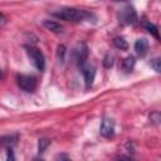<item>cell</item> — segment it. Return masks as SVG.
Returning a JSON list of instances; mask_svg holds the SVG:
<instances>
[{"label": "cell", "instance_id": "obj_1", "mask_svg": "<svg viewBox=\"0 0 161 161\" xmlns=\"http://www.w3.org/2000/svg\"><path fill=\"white\" fill-rule=\"evenodd\" d=\"M52 14L62 20L65 21H72V23H79L84 20H89L93 18V14L83 10V9H77V8H69V6H63L57 10H53Z\"/></svg>", "mask_w": 161, "mask_h": 161}, {"label": "cell", "instance_id": "obj_2", "mask_svg": "<svg viewBox=\"0 0 161 161\" xmlns=\"http://www.w3.org/2000/svg\"><path fill=\"white\" fill-rule=\"evenodd\" d=\"M25 49H26V54H28V57H29L31 64H33L38 70L43 72L44 68H45V58H44L43 53H42L38 48H35V47H33V45H25Z\"/></svg>", "mask_w": 161, "mask_h": 161}, {"label": "cell", "instance_id": "obj_3", "mask_svg": "<svg viewBox=\"0 0 161 161\" xmlns=\"http://www.w3.org/2000/svg\"><path fill=\"white\" fill-rule=\"evenodd\" d=\"M16 83L24 92H34L36 88V78L29 74L16 75Z\"/></svg>", "mask_w": 161, "mask_h": 161}, {"label": "cell", "instance_id": "obj_4", "mask_svg": "<svg viewBox=\"0 0 161 161\" xmlns=\"http://www.w3.org/2000/svg\"><path fill=\"white\" fill-rule=\"evenodd\" d=\"M119 23L123 25H133L137 21V14L136 10L132 6H126L121 10L119 15H118Z\"/></svg>", "mask_w": 161, "mask_h": 161}, {"label": "cell", "instance_id": "obj_5", "mask_svg": "<svg viewBox=\"0 0 161 161\" xmlns=\"http://www.w3.org/2000/svg\"><path fill=\"white\" fill-rule=\"evenodd\" d=\"M80 69H82V73H83V77H84V82H86V87L89 88L92 87L93 84V80H94V75H96V68L91 64H82L80 65Z\"/></svg>", "mask_w": 161, "mask_h": 161}, {"label": "cell", "instance_id": "obj_6", "mask_svg": "<svg viewBox=\"0 0 161 161\" xmlns=\"http://www.w3.org/2000/svg\"><path fill=\"white\" fill-rule=\"evenodd\" d=\"M99 133L103 137H111L114 133V122L111 118H103L101 127H99Z\"/></svg>", "mask_w": 161, "mask_h": 161}, {"label": "cell", "instance_id": "obj_7", "mask_svg": "<svg viewBox=\"0 0 161 161\" xmlns=\"http://www.w3.org/2000/svg\"><path fill=\"white\" fill-rule=\"evenodd\" d=\"M73 54H74V58H75V60H77V63L79 65L84 64L86 60H87V57H88V48H87V45L86 44H79L74 49Z\"/></svg>", "mask_w": 161, "mask_h": 161}, {"label": "cell", "instance_id": "obj_8", "mask_svg": "<svg viewBox=\"0 0 161 161\" xmlns=\"http://www.w3.org/2000/svg\"><path fill=\"white\" fill-rule=\"evenodd\" d=\"M135 50H136V53H137L138 55L143 57V55L147 53V50H148V42H147L145 38L137 39L136 43H135Z\"/></svg>", "mask_w": 161, "mask_h": 161}, {"label": "cell", "instance_id": "obj_9", "mask_svg": "<svg viewBox=\"0 0 161 161\" xmlns=\"http://www.w3.org/2000/svg\"><path fill=\"white\" fill-rule=\"evenodd\" d=\"M43 25H44L48 30H50V31H53V33H57V34H59V33L63 31V26H62L59 23L54 21V20H44V21H43Z\"/></svg>", "mask_w": 161, "mask_h": 161}, {"label": "cell", "instance_id": "obj_10", "mask_svg": "<svg viewBox=\"0 0 161 161\" xmlns=\"http://www.w3.org/2000/svg\"><path fill=\"white\" fill-rule=\"evenodd\" d=\"M135 63H136V60H135V58H133L132 55L125 58V60H123V63H122L123 69H125L126 72H131V70L133 69V67H135Z\"/></svg>", "mask_w": 161, "mask_h": 161}, {"label": "cell", "instance_id": "obj_11", "mask_svg": "<svg viewBox=\"0 0 161 161\" xmlns=\"http://www.w3.org/2000/svg\"><path fill=\"white\" fill-rule=\"evenodd\" d=\"M113 44L118 48V49H121V50H126L127 48H128V44H127V42L123 39V38H121V36H117V38H114V40H113Z\"/></svg>", "mask_w": 161, "mask_h": 161}, {"label": "cell", "instance_id": "obj_12", "mask_svg": "<svg viewBox=\"0 0 161 161\" xmlns=\"http://www.w3.org/2000/svg\"><path fill=\"white\" fill-rule=\"evenodd\" d=\"M146 29H147L148 33H150L151 35H153L156 39H160V36H158V29H157V26H156L155 24H152V23H146Z\"/></svg>", "mask_w": 161, "mask_h": 161}, {"label": "cell", "instance_id": "obj_13", "mask_svg": "<svg viewBox=\"0 0 161 161\" xmlns=\"http://www.w3.org/2000/svg\"><path fill=\"white\" fill-rule=\"evenodd\" d=\"M103 65H104L106 68H111V67L113 65V55H112L111 53H108V54H106V55H104Z\"/></svg>", "mask_w": 161, "mask_h": 161}, {"label": "cell", "instance_id": "obj_14", "mask_svg": "<svg viewBox=\"0 0 161 161\" xmlns=\"http://www.w3.org/2000/svg\"><path fill=\"white\" fill-rule=\"evenodd\" d=\"M49 143H50V141H49V140H45V138L39 140V146H38L39 152H44V151H45V148L49 146Z\"/></svg>", "mask_w": 161, "mask_h": 161}, {"label": "cell", "instance_id": "obj_15", "mask_svg": "<svg viewBox=\"0 0 161 161\" xmlns=\"http://www.w3.org/2000/svg\"><path fill=\"white\" fill-rule=\"evenodd\" d=\"M160 58H155L153 60H151V67L156 70V72H160L161 70V67H160Z\"/></svg>", "mask_w": 161, "mask_h": 161}, {"label": "cell", "instance_id": "obj_16", "mask_svg": "<svg viewBox=\"0 0 161 161\" xmlns=\"http://www.w3.org/2000/svg\"><path fill=\"white\" fill-rule=\"evenodd\" d=\"M64 54H65V48H64V45H59L58 47V58L63 62L64 60Z\"/></svg>", "mask_w": 161, "mask_h": 161}, {"label": "cell", "instance_id": "obj_17", "mask_svg": "<svg viewBox=\"0 0 161 161\" xmlns=\"http://www.w3.org/2000/svg\"><path fill=\"white\" fill-rule=\"evenodd\" d=\"M6 23H8L6 16H5L3 13H0V29H1V28H4V26L6 25Z\"/></svg>", "mask_w": 161, "mask_h": 161}, {"label": "cell", "instance_id": "obj_18", "mask_svg": "<svg viewBox=\"0 0 161 161\" xmlns=\"http://www.w3.org/2000/svg\"><path fill=\"white\" fill-rule=\"evenodd\" d=\"M113 1H128V0H113Z\"/></svg>", "mask_w": 161, "mask_h": 161}, {"label": "cell", "instance_id": "obj_19", "mask_svg": "<svg viewBox=\"0 0 161 161\" xmlns=\"http://www.w3.org/2000/svg\"><path fill=\"white\" fill-rule=\"evenodd\" d=\"M0 75H1V72H0Z\"/></svg>", "mask_w": 161, "mask_h": 161}]
</instances>
